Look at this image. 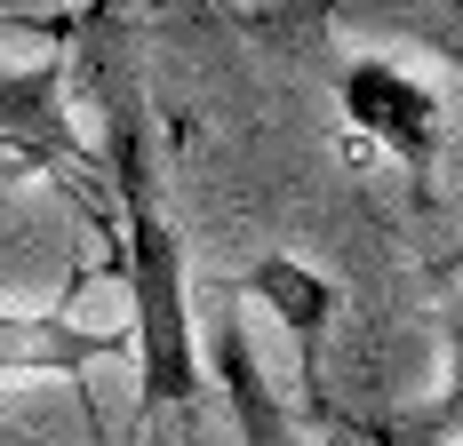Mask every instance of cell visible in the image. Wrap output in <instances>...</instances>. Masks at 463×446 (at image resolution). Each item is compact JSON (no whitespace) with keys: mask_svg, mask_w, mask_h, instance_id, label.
<instances>
[{"mask_svg":"<svg viewBox=\"0 0 463 446\" xmlns=\"http://www.w3.org/2000/svg\"><path fill=\"white\" fill-rule=\"evenodd\" d=\"M248 287H256V295L288 319V335L304 343V406H312L304 431H312V446H431L416 423H408V406H400V414H352V406L327 399V383H320V319L335 311V287H327L312 264H296V256H264Z\"/></svg>","mask_w":463,"mask_h":446,"instance_id":"3957f363","label":"cell"},{"mask_svg":"<svg viewBox=\"0 0 463 446\" xmlns=\"http://www.w3.org/2000/svg\"><path fill=\"white\" fill-rule=\"evenodd\" d=\"M448 383H463V303L448 311Z\"/></svg>","mask_w":463,"mask_h":446,"instance_id":"ba28073f","label":"cell"},{"mask_svg":"<svg viewBox=\"0 0 463 446\" xmlns=\"http://www.w3.org/2000/svg\"><path fill=\"white\" fill-rule=\"evenodd\" d=\"M96 358H137V335L80 327L64 311H0V375H89Z\"/></svg>","mask_w":463,"mask_h":446,"instance_id":"5b68a950","label":"cell"},{"mask_svg":"<svg viewBox=\"0 0 463 446\" xmlns=\"http://www.w3.org/2000/svg\"><path fill=\"white\" fill-rule=\"evenodd\" d=\"M0 183H8V168H0Z\"/></svg>","mask_w":463,"mask_h":446,"instance_id":"9c48e42d","label":"cell"},{"mask_svg":"<svg viewBox=\"0 0 463 446\" xmlns=\"http://www.w3.org/2000/svg\"><path fill=\"white\" fill-rule=\"evenodd\" d=\"M72 88L96 104V152H104V191H112V271L128 287V335H137V423L200 414L208 406V351L192 335V256L168 216V168L152 144L144 80L128 41L89 16L72 41Z\"/></svg>","mask_w":463,"mask_h":446,"instance_id":"6da1fadb","label":"cell"},{"mask_svg":"<svg viewBox=\"0 0 463 446\" xmlns=\"http://www.w3.org/2000/svg\"><path fill=\"white\" fill-rule=\"evenodd\" d=\"M335 96H344V120L383 144L416 191H431V168H439V152H448V96H431L416 72H400L392 56H352L344 72H335Z\"/></svg>","mask_w":463,"mask_h":446,"instance_id":"277c9868","label":"cell"},{"mask_svg":"<svg viewBox=\"0 0 463 446\" xmlns=\"http://www.w3.org/2000/svg\"><path fill=\"white\" fill-rule=\"evenodd\" d=\"M80 24H89V16H33V8H0V33H33V41H56V48L80 41Z\"/></svg>","mask_w":463,"mask_h":446,"instance_id":"8992f818","label":"cell"},{"mask_svg":"<svg viewBox=\"0 0 463 446\" xmlns=\"http://www.w3.org/2000/svg\"><path fill=\"white\" fill-rule=\"evenodd\" d=\"M0 144L24 168H41L56 191H72L89 223H112L104 191H96L104 183V152L72 120V48H48L41 64H0Z\"/></svg>","mask_w":463,"mask_h":446,"instance_id":"7a4b0ae2","label":"cell"},{"mask_svg":"<svg viewBox=\"0 0 463 446\" xmlns=\"http://www.w3.org/2000/svg\"><path fill=\"white\" fill-rule=\"evenodd\" d=\"M439 56L456 64V80H463V0H448V16H439Z\"/></svg>","mask_w":463,"mask_h":446,"instance_id":"52a82bcc","label":"cell"}]
</instances>
